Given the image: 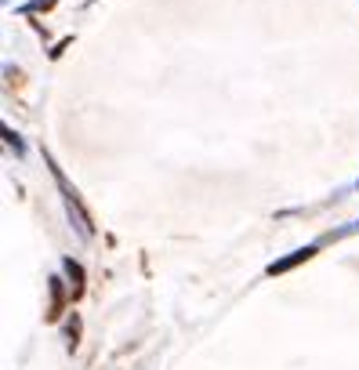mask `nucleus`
Segmentation results:
<instances>
[{
	"instance_id": "423d86ee",
	"label": "nucleus",
	"mask_w": 359,
	"mask_h": 370,
	"mask_svg": "<svg viewBox=\"0 0 359 370\" xmlns=\"http://www.w3.org/2000/svg\"><path fill=\"white\" fill-rule=\"evenodd\" d=\"M355 229H359V225H355Z\"/></svg>"
},
{
	"instance_id": "20e7f679",
	"label": "nucleus",
	"mask_w": 359,
	"mask_h": 370,
	"mask_svg": "<svg viewBox=\"0 0 359 370\" xmlns=\"http://www.w3.org/2000/svg\"><path fill=\"white\" fill-rule=\"evenodd\" d=\"M66 272H69V279H73V298H80V294H83V269H80V261L66 258Z\"/></svg>"
},
{
	"instance_id": "7ed1b4c3",
	"label": "nucleus",
	"mask_w": 359,
	"mask_h": 370,
	"mask_svg": "<svg viewBox=\"0 0 359 370\" xmlns=\"http://www.w3.org/2000/svg\"><path fill=\"white\" fill-rule=\"evenodd\" d=\"M62 305H66V294H62V279H51V309H48V319H58V316H62Z\"/></svg>"
},
{
	"instance_id": "39448f33",
	"label": "nucleus",
	"mask_w": 359,
	"mask_h": 370,
	"mask_svg": "<svg viewBox=\"0 0 359 370\" xmlns=\"http://www.w3.org/2000/svg\"><path fill=\"white\" fill-rule=\"evenodd\" d=\"M66 341H69V348L80 345V316H76V312L66 319Z\"/></svg>"
},
{
	"instance_id": "f257e3e1",
	"label": "nucleus",
	"mask_w": 359,
	"mask_h": 370,
	"mask_svg": "<svg viewBox=\"0 0 359 370\" xmlns=\"http://www.w3.org/2000/svg\"><path fill=\"white\" fill-rule=\"evenodd\" d=\"M51 174H55V182H58V189H62V196H66V207H69V218L76 222V232L80 236H91V218L83 214V207H80V196H76V189L66 182V174H62L55 164H51Z\"/></svg>"
},
{
	"instance_id": "f03ea898",
	"label": "nucleus",
	"mask_w": 359,
	"mask_h": 370,
	"mask_svg": "<svg viewBox=\"0 0 359 370\" xmlns=\"http://www.w3.org/2000/svg\"><path fill=\"white\" fill-rule=\"evenodd\" d=\"M316 254V247H302V251H294L290 258H283V261H272L269 265V276H280V272H290L294 265H302V261H309Z\"/></svg>"
}]
</instances>
